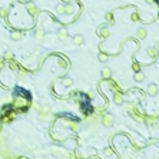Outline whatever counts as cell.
<instances>
[{
  "mask_svg": "<svg viewBox=\"0 0 159 159\" xmlns=\"http://www.w3.org/2000/svg\"><path fill=\"white\" fill-rule=\"evenodd\" d=\"M27 106H29V102L26 100V99H23V98H14V100H13V108L14 109H19V110H26L27 109Z\"/></svg>",
  "mask_w": 159,
  "mask_h": 159,
  "instance_id": "cell-1",
  "label": "cell"
},
{
  "mask_svg": "<svg viewBox=\"0 0 159 159\" xmlns=\"http://www.w3.org/2000/svg\"><path fill=\"white\" fill-rule=\"evenodd\" d=\"M100 123H102L103 126H106V128L113 126V116L110 115V113L105 112L102 116H100Z\"/></svg>",
  "mask_w": 159,
  "mask_h": 159,
  "instance_id": "cell-2",
  "label": "cell"
},
{
  "mask_svg": "<svg viewBox=\"0 0 159 159\" xmlns=\"http://www.w3.org/2000/svg\"><path fill=\"white\" fill-rule=\"evenodd\" d=\"M158 121H159L158 115H145V121L143 122H145L148 126L155 128L156 125H158Z\"/></svg>",
  "mask_w": 159,
  "mask_h": 159,
  "instance_id": "cell-3",
  "label": "cell"
},
{
  "mask_svg": "<svg viewBox=\"0 0 159 159\" xmlns=\"http://www.w3.org/2000/svg\"><path fill=\"white\" fill-rule=\"evenodd\" d=\"M26 10L29 12V14L32 16V17H36L39 13V9H38V6L34 5V3H32V2H29L27 5H26Z\"/></svg>",
  "mask_w": 159,
  "mask_h": 159,
  "instance_id": "cell-4",
  "label": "cell"
},
{
  "mask_svg": "<svg viewBox=\"0 0 159 159\" xmlns=\"http://www.w3.org/2000/svg\"><path fill=\"white\" fill-rule=\"evenodd\" d=\"M113 100H115V103L116 105H123L125 103V98H123V93L122 92H113Z\"/></svg>",
  "mask_w": 159,
  "mask_h": 159,
  "instance_id": "cell-5",
  "label": "cell"
},
{
  "mask_svg": "<svg viewBox=\"0 0 159 159\" xmlns=\"http://www.w3.org/2000/svg\"><path fill=\"white\" fill-rule=\"evenodd\" d=\"M45 34H46V33H45V29H43V27H38V30L34 32L33 36H34V40H36V42H42L43 39H45Z\"/></svg>",
  "mask_w": 159,
  "mask_h": 159,
  "instance_id": "cell-6",
  "label": "cell"
},
{
  "mask_svg": "<svg viewBox=\"0 0 159 159\" xmlns=\"http://www.w3.org/2000/svg\"><path fill=\"white\" fill-rule=\"evenodd\" d=\"M146 92H148L149 96H156L158 92H159V89H158V86H156L155 83H149L148 85V88H146Z\"/></svg>",
  "mask_w": 159,
  "mask_h": 159,
  "instance_id": "cell-7",
  "label": "cell"
},
{
  "mask_svg": "<svg viewBox=\"0 0 159 159\" xmlns=\"http://www.w3.org/2000/svg\"><path fill=\"white\" fill-rule=\"evenodd\" d=\"M67 36H69V34H67V30H66V29H59V30H57V39H59L60 42H66V40H67Z\"/></svg>",
  "mask_w": 159,
  "mask_h": 159,
  "instance_id": "cell-8",
  "label": "cell"
},
{
  "mask_svg": "<svg viewBox=\"0 0 159 159\" xmlns=\"http://www.w3.org/2000/svg\"><path fill=\"white\" fill-rule=\"evenodd\" d=\"M100 76H102L105 80H109L112 78V70L109 69V67H103V69L100 70Z\"/></svg>",
  "mask_w": 159,
  "mask_h": 159,
  "instance_id": "cell-9",
  "label": "cell"
},
{
  "mask_svg": "<svg viewBox=\"0 0 159 159\" xmlns=\"http://www.w3.org/2000/svg\"><path fill=\"white\" fill-rule=\"evenodd\" d=\"M72 42H73V45L75 46H82L85 43V39H83V36L82 34H75L73 36V39H72Z\"/></svg>",
  "mask_w": 159,
  "mask_h": 159,
  "instance_id": "cell-10",
  "label": "cell"
},
{
  "mask_svg": "<svg viewBox=\"0 0 159 159\" xmlns=\"http://www.w3.org/2000/svg\"><path fill=\"white\" fill-rule=\"evenodd\" d=\"M136 34H138V38L139 39H146V34H148V30H146V27H143V26H140V27H138V30H136Z\"/></svg>",
  "mask_w": 159,
  "mask_h": 159,
  "instance_id": "cell-11",
  "label": "cell"
},
{
  "mask_svg": "<svg viewBox=\"0 0 159 159\" xmlns=\"http://www.w3.org/2000/svg\"><path fill=\"white\" fill-rule=\"evenodd\" d=\"M109 34H110V32H109V29L106 27V26H103V27L99 29V36H100L102 39L109 38Z\"/></svg>",
  "mask_w": 159,
  "mask_h": 159,
  "instance_id": "cell-12",
  "label": "cell"
},
{
  "mask_svg": "<svg viewBox=\"0 0 159 159\" xmlns=\"http://www.w3.org/2000/svg\"><path fill=\"white\" fill-rule=\"evenodd\" d=\"M67 125H69V128H70V129H72L73 132H79V131H80V125L78 123V122L70 121L69 123H67Z\"/></svg>",
  "mask_w": 159,
  "mask_h": 159,
  "instance_id": "cell-13",
  "label": "cell"
},
{
  "mask_svg": "<svg viewBox=\"0 0 159 159\" xmlns=\"http://www.w3.org/2000/svg\"><path fill=\"white\" fill-rule=\"evenodd\" d=\"M10 39H12L13 42H19L20 39H22V33L17 32V30H16V32H12V34H10Z\"/></svg>",
  "mask_w": 159,
  "mask_h": 159,
  "instance_id": "cell-14",
  "label": "cell"
},
{
  "mask_svg": "<svg viewBox=\"0 0 159 159\" xmlns=\"http://www.w3.org/2000/svg\"><path fill=\"white\" fill-rule=\"evenodd\" d=\"M133 79H135L138 83H142V82L145 80V75H143L142 72H136L135 76H133Z\"/></svg>",
  "mask_w": 159,
  "mask_h": 159,
  "instance_id": "cell-15",
  "label": "cell"
},
{
  "mask_svg": "<svg viewBox=\"0 0 159 159\" xmlns=\"http://www.w3.org/2000/svg\"><path fill=\"white\" fill-rule=\"evenodd\" d=\"M98 59H99V62L106 63V62L109 60V55H108V53H103V52H100V53L98 55Z\"/></svg>",
  "mask_w": 159,
  "mask_h": 159,
  "instance_id": "cell-16",
  "label": "cell"
},
{
  "mask_svg": "<svg viewBox=\"0 0 159 159\" xmlns=\"http://www.w3.org/2000/svg\"><path fill=\"white\" fill-rule=\"evenodd\" d=\"M105 19H106V22H108L109 24H113V23H115V17H113V13H112V12H108V13H106V16H105Z\"/></svg>",
  "mask_w": 159,
  "mask_h": 159,
  "instance_id": "cell-17",
  "label": "cell"
},
{
  "mask_svg": "<svg viewBox=\"0 0 159 159\" xmlns=\"http://www.w3.org/2000/svg\"><path fill=\"white\" fill-rule=\"evenodd\" d=\"M146 53L149 55V57H156V55H158V49H156V47H149V49L146 50Z\"/></svg>",
  "mask_w": 159,
  "mask_h": 159,
  "instance_id": "cell-18",
  "label": "cell"
},
{
  "mask_svg": "<svg viewBox=\"0 0 159 159\" xmlns=\"http://www.w3.org/2000/svg\"><path fill=\"white\" fill-rule=\"evenodd\" d=\"M131 20L133 22V23H138V22L140 20L139 13H138V12H132V13H131Z\"/></svg>",
  "mask_w": 159,
  "mask_h": 159,
  "instance_id": "cell-19",
  "label": "cell"
},
{
  "mask_svg": "<svg viewBox=\"0 0 159 159\" xmlns=\"http://www.w3.org/2000/svg\"><path fill=\"white\" fill-rule=\"evenodd\" d=\"M132 70H133V72H140V63L139 62H136V60H133L132 62Z\"/></svg>",
  "mask_w": 159,
  "mask_h": 159,
  "instance_id": "cell-20",
  "label": "cell"
},
{
  "mask_svg": "<svg viewBox=\"0 0 159 159\" xmlns=\"http://www.w3.org/2000/svg\"><path fill=\"white\" fill-rule=\"evenodd\" d=\"M62 85H63L65 88H69V86H72V85H73V80L69 79V78H65V79L62 80Z\"/></svg>",
  "mask_w": 159,
  "mask_h": 159,
  "instance_id": "cell-21",
  "label": "cell"
},
{
  "mask_svg": "<svg viewBox=\"0 0 159 159\" xmlns=\"http://www.w3.org/2000/svg\"><path fill=\"white\" fill-rule=\"evenodd\" d=\"M3 59H5V60H12V59H13V53H12L10 50L5 52V55H3Z\"/></svg>",
  "mask_w": 159,
  "mask_h": 159,
  "instance_id": "cell-22",
  "label": "cell"
},
{
  "mask_svg": "<svg viewBox=\"0 0 159 159\" xmlns=\"http://www.w3.org/2000/svg\"><path fill=\"white\" fill-rule=\"evenodd\" d=\"M56 13L57 14H65V5H57L56 6Z\"/></svg>",
  "mask_w": 159,
  "mask_h": 159,
  "instance_id": "cell-23",
  "label": "cell"
},
{
  "mask_svg": "<svg viewBox=\"0 0 159 159\" xmlns=\"http://www.w3.org/2000/svg\"><path fill=\"white\" fill-rule=\"evenodd\" d=\"M103 155H105V156H112L113 149L112 148H105V149H103Z\"/></svg>",
  "mask_w": 159,
  "mask_h": 159,
  "instance_id": "cell-24",
  "label": "cell"
},
{
  "mask_svg": "<svg viewBox=\"0 0 159 159\" xmlns=\"http://www.w3.org/2000/svg\"><path fill=\"white\" fill-rule=\"evenodd\" d=\"M73 12V5H65V13L69 14Z\"/></svg>",
  "mask_w": 159,
  "mask_h": 159,
  "instance_id": "cell-25",
  "label": "cell"
},
{
  "mask_svg": "<svg viewBox=\"0 0 159 159\" xmlns=\"http://www.w3.org/2000/svg\"><path fill=\"white\" fill-rule=\"evenodd\" d=\"M9 67L12 70H16V69H17V63H16V62L12 59V60H9Z\"/></svg>",
  "mask_w": 159,
  "mask_h": 159,
  "instance_id": "cell-26",
  "label": "cell"
},
{
  "mask_svg": "<svg viewBox=\"0 0 159 159\" xmlns=\"http://www.w3.org/2000/svg\"><path fill=\"white\" fill-rule=\"evenodd\" d=\"M6 16H7V10L6 9H0V19H6Z\"/></svg>",
  "mask_w": 159,
  "mask_h": 159,
  "instance_id": "cell-27",
  "label": "cell"
},
{
  "mask_svg": "<svg viewBox=\"0 0 159 159\" xmlns=\"http://www.w3.org/2000/svg\"><path fill=\"white\" fill-rule=\"evenodd\" d=\"M19 79L20 80H22V79H26V72H23V70H20V72H19Z\"/></svg>",
  "mask_w": 159,
  "mask_h": 159,
  "instance_id": "cell-28",
  "label": "cell"
},
{
  "mask_svg": "<svg viewBox=\"0 0 159 159\" xmlns=\"http://www.w3.org/2000/svg\"><path fill=\"white\" fill-rule=\"evenodd\" d=\"M57 65L60 66V67H65V66H66V62L63 60V59H59V60H57Z\"/></svg>",
  "mask_w": 159,
  "mask_h": 159,
  "instance_id": "cell-29",
  "label": "cell"
},
{
  "mask_svg": "<svg viewBox=\"0 0 159 159\" xmlns=\"http://www.w3.org/2000/svg\"><path fill=\"white\" fill-rule=\"evenodd\" d=\"M3 66H5V59H3V57H0V69H2Z\"/></svg>",
  "mask_w": 159,
  "mask_h": 159,
  "instance_id": "cell-30",
  "label": "cell"
},
{
  "mask_svg": "<svg viewBox=\"0 0 159 159\" xmlns=\"http://www.w3.org/2000/svg\"><path fill=\"white\" fill-rule=\"evenodd\" d=\"M145 3H148V5H154L155 0H145Z\"/></svg>",
  "mask_w": 159,
  "mask_h": 159,
  "instance_id": "cell-31",
  "label": "cell"
}]
</instances>
